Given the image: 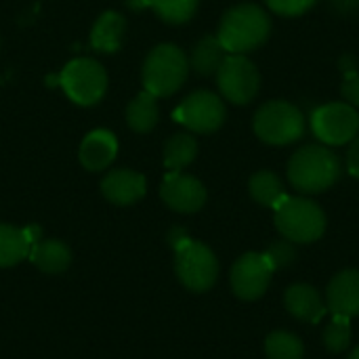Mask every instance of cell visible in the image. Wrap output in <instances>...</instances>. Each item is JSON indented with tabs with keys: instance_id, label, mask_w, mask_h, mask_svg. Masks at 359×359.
I'll use <instances>...</instances> for the list:
<instances>
[{
	"instance_id": "cell-11",
	"label": "cell",
	"mask_w": 359,
	"mask_h": 359,
	"mask_svg": "<svg viewBox=\"0 0 359 359\" xmlns=\"http://www.w3.org/2000/svg\"><path fill=\"white\" fill-rule=\"evenodd\" d=\"M271 276L273 267L263 252H246L231 269V288L238 299L257 301L267 292Z\"/></svg>"
},
{
	"instance_id": "cell-3",
	"label": "cell",
	"mask_w": 359,
	"mask_h": 359,
	"mask_svg": "<svg viewBox=\"0 0 359 359\" xmlns=\"http://www.w3.org/2000/svg\"><path fill=\"white\" fill-rule=\"evenodd\" d=\"M252 128L263 143L284 147L305 137L307 118L294 103L284 99H273L257 109Z\"/></svg>"
},
{
	"instance_id": "cell-29",
	"label": "cell",
	"mask_w": 359,
	"mask_h": 359,
	"mask_svg": "<svg viewBox=\"0 0 359 359\" xmlns=\"http://www.w3.org/2000/svg\"><path fill=\"white\" fill-rule=\"evenodd\" d=\"M341 93L345 97V101L349 105H353L355 109L359 107V72H345L343 74V86H341Z\"/></svg>"
},
{
	"instance_id": "cell-1",
	"label": "cell",
	"mask_w": 359,
	"mask_h": 359,
	"mask_svg": "<svg viewBox=\"0 0 359 359\" xmlns=\"http://www.w3.org/2000/svg\"><path fill=\"white\" fill-rule=\"evenodd\" d=\"M271 34V17L252 2L231 6L219 25L217 38L229 55H246L267 42Z\"/></svg>"
},
{
	"instance_id": "cell-13",
	"label": "cell",
	"mask_w": 359,
	"mask_h": 359,
	"mask_svg": "<svg viewBox=\"0 0 359 359\" xmlns=\"http://www.w3.org/2000/svg\"><path fill=\"white\" fill-rule=\"evenodd\" d=\"M328 309L332 316H359V271L345 269L328 284Z\"/></svg>"
},
{
	"instance_id": "cell-15",
	"label": "cell",
	"mask_w": 359,
	"mask_h": 359,
	"mask_svg": "<svg viewBox=\"0 0 359 359\" xmlns=\"http://www.w3.org/2000/svg\"><path fill=\"white\" fill-rule=\"evenodd\" d=\"M103 196L118 206H128L145 196V177L135 170H111L101 183Z\"/></svg>"
},
{
	"instance_id": "cell-30",
	"label": "cell",
	"mask_w": 359,
	"mask_h": 359,
	"mask_svg": "<svg viewBox=\"0 0 359 359\" xmlns=\"http://www.w3.org/2000/svg\"><path fill=\"white\" fill-rule=\"evenodd\" d=\"M326 2L341 17H351L359 13V0H326Z\"/></svg>"
},
{
	"instance_id": "cell-20",
	"label": "cell",
	"mask_w": 359,
	"mask_h": 359,
	"mask_svg": "<svg viewBox=\"0 0 359 359\" xmlns=\"http://www.w3.org/2000/svg\"><path fill=\"white\" fill-rule=\"evenodd\" d=\"M248 189H250V196H252L255 202H259L261 206L273 208V210L288 196L286 189H284L282 179L276 172H271V170H259V172H255L250 177Z\"/></svg>"
},
{
	"instance_id": "cell-7",
	"label": "cell",
	"mask_w": 359,
	"mask_h": 359,
	"mask_svg": "<svg viewBox=\"0 0 359 359\" xmlns=\"http://www.w3.org/2000/svg\"><path fill=\"white\" fill-rule=\"evenodd\" d=\"M175 269L185 288L194 292H206L215 286L219 276V263L215 252L206 244L187 238L181 246L175 248Z\"/></svg>"
},
{
	"instance_id": "cell-23",
	"label": "cell",
	"mask_w": 359,
	"mask_h": 359,
	"mask_svg": "<svg viewBox=\"0 0 359 359\" xmlns=\"http://www.w3.org/2000/svg\"><path fill=\"white\" fill-rule=\"evenodd\" d=\"M29 255V240L23 229L0 225V267H13Z\"/></svg>"
},
{
	"instance_id": "cell-27",
	"label": "cell",
	"mask_w": 359,
	"mask_h": 359,
	"mask_svg": "<svg viewBox=\"0 0 359 359\" xmlns=\"http://www.w3.org/2000/svg\"><path fill=\"white\" fill-rule=\"evenodd\" d=\"M265 257H267V261H269V265L273 267V271H278V269H286V267H290L294 261H297V248H294V242H290V240H278V242H273L265 252H263Z\"/></svg>"
},
{
	"instance_id": "cell-18",
	"label": "cell",
	"mask_w": 359,
	"mask_h": 359,
	"mask_svg": "<svg viewBox=\"0 0 359 359\" xmlns=\"http://www.w3.org/2000/svg\"><path fill=\"white\" fill-rule=\"evenodd\" d=\"M124 29H126V21L118 13H114V11L103 13L90 32L93 48L99 53H116L122 46Z\"/></svg>"
},
{
	"instance_id": "cell-25",
	"label": "cell",
	"mask_w": 359,
	"mask_h": 359,
	"mask_svg": "<svg viewBox=\"0 0 359 359\" xmlns=\"http://www.w3.org/2000/svg\"><path fill=\"white\" fill-rule=\"evenodd\" d=\"M265 353L269 359H303L305 347L299 337L278 330L271 332L265 341Z\"/></svg>"
},
{
	"instance_id": "cell-9",
	"label": "cell",
	"mask_w": 359,
	"mask_h": 359,
	"mask_svg": "<svg viewBox=\"0 0 359 359\" xmlns=\"http://www.w3.org/2000/svg\"><path fill=\"white\" fill-rule=\"evenodd\" d=\"M217 84L223 99L248 105L261 88V74L246 55H227L217 72Z\"/></svg>"
},
{
	"instance_id": "cell-32",
	"label": "cell",
	"mask_w": 359,
	"mask_h": 359,
	"mask_svg": "<svg viewBox=\"0 0 359 359\" xmlns=\"http://www.w3.org/2000/svg\"><path fill=\"white\" fill-rule=\"evenodd\" d=\"M349 359H359V347H355V349L351 351V355H349Z\"/></svg>"
},
{
	"instance_id": "cell-8",
	"label": "cell",
	"mask_w": 359,
	"mask_h": 359,
	"mask_svg": "<svg viewBox=\"0 0 359 359\" xmlns=\"http://www.w3.org/2000/svg\"><path fill=\"white\" fill-rule=\"evenodd\" d=\"M57 82L76 105H95L107 88V74L95 59H74L63 67Z\"/></svg>"
},
{
	"instance_id": "cell-26",
	"label": "cell",
	"mask_w": 359,
	"mask_h": 359,
	"mask_svg": "<svg viewBox=\"0 0 359 359\" xmlns=\"http://www.w3.org/2000/svg\"><path fill=\"white\" fill-rule=\"evenodd\" d=\"M351 343L349 318L332 316V322L324 328V345L330 353H343Z\"/></svg>"
},
{
	"instance_id": "cell-19",
	"label": "cell",
	"mask_w": 359,
	"mask_h": 359,
	"mask_svg": "<svg viewBox=\"0 0 359 359\" xmlns=\"http://www.w3.org/2000/svg\"><path fill=\"white\" fill-rule=\"evenodd\" d=\"M227 55L229 53L225 50V46L221 44V40L217 36H204L191 50L189 67L198 76H212L219 72V67L223 65Z\"/></svg>"
},
{
	"instance_id": "cell-22",
	"label": "cell",
	"mask_w": 359,
	"mask_h": 359,
	"mask_svg": "<svg viewBox=\"0 0 359 359\" xmlns=\"http://www.w3.org/2000/svg\"><path fill=\"white\" fill-rule=\"evenodd\" d=\"M198 154V143L194 135L179 133L170 137L164 145V166L170 172H181V168L189 166L196 160Z\"/></svg>"
},
{
	"instance_id": "cell-16",
	"label": "cell",
	"mask_w": 359,
	"mask_h": 359,
	"mask_svg": "<svg viewBox=\"0 0 359 359\" xmlns=\"http://www.w3.org/2000/svg\"><path fill=\"white\" fill-rule=\"evenodd\" d=\"M284 303L290 316H294L301 322L318 324L326 316V305L320 297V292L309 284H294L286 290Z\"/></svg>"
},
{
	"instance_id": "cell-6",
	"label": "cell",
	"mask_w": 359,
	"mask_h": 359,
	"mask_svg": "<svg viewBox=\"0 0 359 359\" xmlns=\"http://www.w3.org/2000/svg\"><path fill=\"white\" fill-rule=\"evenodd\" d=\"M311 133L322 145L341 147L359 135V114L347 101L324 103L311 111Z\"/></svg>"
},
{
	"instance_id": "cell-21",
	"label": "cell",
	"mask_w": 359,
	"mask_h": 359,
	"mask_svg": "<svg viewBox=\"0 0 359 359\" xmlns=\"http://www.w3.org/2000/svg\"><path fill=\"white\" fill-rule=\"evenodd\" d=\"M158 97L143 90L126 107V122L135 133H147L158 124Z\"/></svg>"
},
{
	"instance_id": "cell-12",
	"label": "cell",
	"mask_w": 359,
	"mask_h": 359,
	"mask_svg": "<svg viewBox=\"0 0 359 359\" xmlns=\"http://www.w3.org/2000/svg\"><path fill=\"white\" fill-rule=\"evenodd\" d=\"M160 196L164 204L177 212H198L206 204V187L196 177L183 172L166 175Z\"/></svg>"
},
{
	"instance_id": "cell-14",
	"label": "cell",
	"mask_w": 359,
	"mask_h": 359,
	"mask_svg": "<svg viewBox=\"0 0 359 359\" xmlns=\"http://www.w3.org/2000/svg\"><path fill=\"white\" fill-rule=\"evenodd\" d=\"M118 154V139L114 137V133L109 130H93L84 137V141L80 143V164L86 170H103L107 168L114 158Z\"/></svg>"
},
{
	"instance_id": "cell-2",
	"label": "cell",
	"mask_w": 359,
	"mask_h": 359,
	"mask_svg": "<svg viewBox=\"0 0 359 359\" xmlns=\"http://www.w3.org/2000/svg\"><path fill=\"white\" fill-rule=\"evenodd\" d=\"M343 172L341 158L328 145H305L288 162V181L301 194L330 189Z\"/></svg>"
},
{
	"instance_id": "cell-5",
	"label": "cell",
	"mask_w": 359,
	"mask_h": 359,
	"mask_svg": "<svg viewBox=\"0 0 359 359\" xmlns=\"http://www.w3.org/2000/svg\"><path fill=\"white\" fill-rule=\"evenodd\" d=\"M189 74V59L175 44L156 46L143 63V84L154 97L175 95Z\"/></svg>"
},
{
	"instance_id": "cell-17",
	"label": "cell",
	"mask_w": 359,
	"mask_h": 359,
	"mask_svg": "<svg viewBox=\"0 0 359 359\" xmlns=\"http://www.w3.org/2000/svg\"><path fill=\"white\" fill-rule=\"evenodd\" d=\"M29 261L44 273H61L72 263L69 248L59 240H38L29 248Z\"/></svg>"
},
{
	"instance_id": "cell-4",
	"label": "cell",
	"mask_w": 359,
	"mask_h": 359,
	"mask_svg": "<svg viewBox=\"0 0 359 359\" xmlns=\"http://www.w3.org/2000/svg\"><path fill=\"white\" fill-rule=\"evenodd\" d=\"M278 231L294 244H311L326 231V215L318 202L301 196H286L276 208Z\"/></svg>"
},
{
	"instance_id": "cell-24",
	"label": "cell",
	"mask_w": 359,
	"mask_h": 359,
	"mask_svg": "<svg viewBox=\"0 0 359 359\" xmlns=\"http://www.w3.org/2000/svg\"><path fill=\"white\" fill-rule=\"evenodd\" d=\"M143 4L151 6L156 15L164 19L166 23L179 25V23L189 21L196 15L200 0H143Z\"/></svg>"
},
{
	"instance_id": "cell-31",
	"label": "cell",
	"mask_w": 359,
	"mask_h": 359,
	"mask_svg": "<svg viewBox=\"0 0 359 359\" xmlns=\"http://www.w3.org/2000/svg\"><path fill=\"white\" fill-rule=\"evenodd\" d=\"M347 170L351 177L359 179V135L351 141L349 151H347Z\"/></svg>"
},
{
	"instance_id": "cell-10",
	"label": "cell",
	"mask_w": 359,
	"mask_h": 359,
	"mask_svg": "<svg viewBox=\"0 0 359 359\" xmlns=\"http://www.w3.org/2000/svg\"><path fill=\"white\" fill-rule=\"evenodd\" d=\"M172 118L191 133L210 135L223 126L227 109L219 95L210 90H196L181 101V105L172 111Z\"/></svg>"
},
{
	"instance_id": "cell-28",
	"label": "cell",
	"mask_w": 359,
	"mask_h": 359,
	"mask_svg": "<svg viewBox=\"0 0 359 359\" xmlns=\"http://www.w3.org/2000/svg\"><path fill=\"white\" fill-rule=\"evenodd\" d=\"M267 6L280 17H299L316 6L318 0H265Z\"/></svg>"
}]
</instances>
